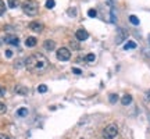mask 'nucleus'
<instances>
[{"mask_svg": "<svg viewBox=\"0 0 150 139\" xmlns=\"http://www.w3.org/2000/svg\"><path fill=\"white\" fill-rule=\"evenodd\" d=\"M25 67L29 72L40 74L49 67V60L42 53H33L25 59Z\"/></svg>", "mask_w": 150, "mask_h": 139, "instance_id": "1", "label": "nucleus"}, {"mask_svg": "<svg viewBox=\"0 0 150 139\" xmlns=\"http://www.w3.org/2000/svg\"><path fill=\"white\" fill-rule=\"evenodd\" d=\"M21 7H22V11L27 16L33 17L39 13V4H38V1H35V0H25L21 4Z\"/></svg>", "mask_w": 150, "mask_h": 139, "instance_id": "2", "label": "nucleus"}, {"mask_svg": "<svg viewBox=\"0 0 150 139\" xmlns=\"http://www.w3.org/2000/svg\"><path fill=\"white\" fill-rule=\"evenodd\" d=\"M118 135V127L115 124H108L106 128L103 129V138L104 139H112Z\"/></svg>", "mask_w": 150, "mask_h": 139, "instance_id": "3", "label": "nucleus"}, {"mask_svg": "<svg viewBox=\"0 0 150 139\" xmlns=\"http://www.w3.org/2000/svg\"><path fill=\"white\" fill-rule=\"evenodd\" d=\"M56 56H57V59H59L60 61H68V60L71 59V52L68 48H60L59 50H57Z\"/></svg>", "mask_w": 150, "mask_h": 139, "instance_id": "4", "label": "nucleus"}, {"mask_svg": "<svg viewBox=\"0 0 150 139\" xmlns=\"http://www.w3.org/2000/svg\"><path fill=\"white\" fill-rule=\"evenodd\" d=\"M4 42L8 43V45H13V46H18V45H20V39H18V36H16V35H7V36L4 38Z\"/></svg>", "mask_w": 150, "mask_h": 139, "instance_id": "5", "label": "nucleus"}, {"mask_svg": "<svg viewBox=\"0 0 150 139\" xmlns=\"http://www.w3.org/2000/svg\"><path fill=\"white\" fill-rule=\"evenodd\" d=\"M75 38H76V40L82 42V40H86V39L89 38V33L86 32L85 29H78V31L75 32Z\"/></svg>", "mask_w": 150, "mask_h": 139, "instance_id": "6", "label": "nucleus"}, {"mask_svg": "<svg viewBox=\"0 0 150 139\" xmlns=\"http://www.w3.org/2000/svg\"><path fill=\"white\" fill-rule=\"evenodd\" d=\"M29 29L31 31H35V32H42L43 31V24L38 21H32L29 24Z\"/></svg>", "mask_w": 150, "mask_h": 139, "instance_id": "7", "label": "nucleus"}, {"mask_svg": "<svg viewBox=\"0 0 150 139\" xmlns=\"http://www.w3.org/2000/svg\"><path fill=\"white\" fill-rule=\"evenodd\" d=\"M36 45H38V39L35 36L27 38V40H25V46H27V48H35Z\"/></svg>", "mask_w": 150, "mask_h": 139, "instance_id": "8", "label": "nucleus"}, {"mask_svg": "<svg viewBox=\"0 0 150 139\" xmlns=\"http://www.w3.org/2000/svg\"><path fill=\"white\" fill-rule=\"evenodd\" d=\"M43 46H45L46 50H54V49H56V42L52 40V39H47V40L43 42Z\"/></svg>", "mask_w": 150, "mask_h": 139, "instance_id": "9", "label": "nucleus"}, {"mask_svg": "<svg viewBox=\"0 0 150 139\" xmlns=\"http://www.w3.org/2000/svg\"><path fill=\"white\" fill-rule=\"evenodd\" d=\"M14 92H16V93H20V95H27V93H28V89L25 88V86L17 85L16 88H14Z\"/></svg>", "mask_w": 150, "mask_h": 139, "instance_id": "10", "label": "nucleus"}, {"mask_svg": "<svg viewBox=\"0 0 150 139\" xmlns=\"http://www.w3.org/2000/svg\"><path fill=\"white\" fill-rule=\"evenodd\" d=\"M121 103H122L124 106H128V104H131V103H132V96H131V95H125V96L121 99Z\"/></svg>", "mask_w": 150, "mask_h": 139, "instance_id": "11", "label": "nucleus"}, {"mask_svg": "<svg viewBox=\"0 0 150 139\" xmlns=\"http://www.w3.org/2000/svg\"><path fill=\"white\" fill-rule=\"evenodd\" d=\"M120 32H121V33H120V36L117 38V43H118V45H120V43H121L124 39L127 38V32H125V29H120Z\"/></svg>", "mask_w": 150, "mask_h": 139, "instance_id": "12", "label": "nucleus"}, {"mask_svg": "<svg viewBox=\"0 0 150 139\" xmlns=\"http://www.w3.org/2000/svg\"><path fill=\"white\" fill-rule=\"evenodd\" d=\"M135 48H136V43L132 42V40H129L128 43H125V45H124V49H125V50H129V49H135Z\"/></svg>", "mask_w": 150, "mask_h": 139, "instance_id": "13", "label": "nucleus"}, {"mask_svg": "<svg viewBox=\"0 0 150 139\" xmlns=\"http://www.w3.org/2000/svg\"><path fill=\"white\" fill-rule=\"evenodd\" d=\"M28 114V109H25V107H21L18 111H17V116H20V117H25Z\"/></svg>", "mask_w": 150, "mask_h": 139, "instance_id": "14", "label": "nucleus"}, {"mask_svg": "<svg viewBox=\"0 0 150 139\" xmlns=\"http://www.w3.org/2000/svg\"><path fill=\"white\" fill-rule=\"evenodd\" d=\"M20 6V0H8V7L10 9H16Z\"/></svg>", "mask_w": 150, "mask_h": 139, "instance_id": "15", "label": "nucleus"}, {"mask_svg": "<svg viewBox=\"0 0 150 139\" xmlns=\"http://www.w3.org/2000/svg\"><path fill=\"white\" fill-rule=\"evenodd\" d=\"M129 21H131V24H134V25H139V18L136 16H129Z\"/></svg>", "mask_w": 150, "mask_h": 139, "instance_id": "16", "label": "nucleus"}, {"mask_svg": "<svg viewBox=\"0 0 150 139\" xmlns=\"http://www.w3.org/2000/svg\"><path fill=\"white\" fill-rule=\"evenodd\" d=\"M38 92H39V93H46V92H47V86L46 85H39L38 86Z\"/></svg>", "mask_w": 150, "mask_h": 139, "instance_id": "17", "label": "nucleus"}, {"mask_svg": "<svg viewBox=\"0 0 150 139\" xmlns=\"http://www.w3.org/2000/svg\"><path fill=\"white\" fill-rule=\"evenodd\" d=\"M54 6H56L54 0H46V9H53Z\"/></svg>", "mask_w": 150, "mask_h": 139, "instance_id": "18", "label": "nucleus"}, {"mask_svg": "<svg viewBox=\"0 0 150 139\" xmlns=\"http://www.w3.org/2000/svg\"><path fill=\"white\" fill-rule=\"evenodd\" d=\"M6 13V4L3 0H0V16H3Z\"/></svg>", "mask_w": 150, "mask_h": 139, "instance_id": "19", "label": "nucleus"}, {"mask_svg": "<svg viewBox=\"0 0 150 139\" xmlns=\"http://www.w3.org/2000/svg\"><path fill=\"white\" fill-rule=\"evenodd\" d=\"M6 111H7V107H6V104L3 102H0V114H4Z\"/></svg>", "mask_w": 150, "mask_h": 139, "instance_id": "20", "label": "nucleus"}, {"mask_svg": "<svg viewBox=\"0 0 150 139\" xmlns=\"http://www.w3.org/2000/svg\"><path fill=\"white\" fill-rule=\"evenodd\" d=\"M85 60H86V61H89V63H91V61H93V60H95V54H93V53H89L85 57Z\"/></svg>", "mask_w": 150, "mask_h": 139, "instance_id": "21", "label": "nucleus"}, {"mask_svg": "<svg viewBox=\"0 0 150 139\" xmlns=\"http://www.w3.org/2000/svg\"><path fill=\"white\" fill-rule=\"evenodd\" d=\"M117 100H118V95H115V93L110 95V102H111V103H115Z\"/></svg>", "mask_w": 150, "mask_h": 139, "instance_id": "22", "label": "nucleus"}, {"mask_svg": "<svg viewBox=\"0 0 150 139\" xmlns=\"http://www.w3.org/2000/svg\"><path fill=\"white\" fill-rule=\"evenodd\" d=\"M68 16H71V17H75V16H76V10H75L74 7L68 9Z\"/></svg>", "mask_w": 150, "mask_h": 139, "instance_id": "23", "label": "nucleus"}, {"mask_svg": "<svg viewBox=\"0 0 150 139\" xmlns=\"http://www.w3.org/2000/svg\"><path fill=\"white\" fill-rule=\"evenodd\" d=\"M96 10H89V13H88V16L89 17H92V18H93V17H96Z\"/></svg>", "mask_w": 150, "mask_h": 139, "instance_id": "24", "label": "nucleus"}, {"mask_svg": "<svg viewBox=\"0 0 150 139\" xmlns=\"http://www.w3.org/2000/svg\"><path fill=\"white\" fill-rule=\"evenodd\" d=\"M6 57H7V59L13 57V52H11V50H6Z\"/></svg>", "mask_w": 150, "mask_h": 139, "instance_id": "25", "label": "nucleus"}, {"mask_svg": "<svg viewBox=\"0 0 150 139\" xmlns=\"http://www.w3.org/2000/svg\"><path fill=\"white\" fill-rule=\"evenodd\" d=\"M4 93H6V89L3 88V86H0V97L4 96Z\"/></svg>", "mask_w": 150, "mask_h": 139, "instance_id": "26", "label": "nucleus"}, {"mask_svg": "<svg viewBox=\"0 0 150 139\" xmlns=\"http://www.w3.org/2000/svg\"><path fill=\"white\" fill-rule=\"evenodd\" d=\"M72 72H74V74H82V71H81L79 68H75V67L72 68Z\"/></svg>", "mask_w": 150, "mask_h": 139, "instance_id": "27", "label": "nucleus"}, {"mask_svg": "<svg viewBox=\"0 0 150 139\" xmlns=\"http://www.w3.org/2000/svg\"><path fill=\"white\" fill-rule=\"evenodd\" d=\"M71 46H72L74 49H79V45H78V43H75V42H71Z\"/></svg>", "mask_w": 150, "mask_h": 139, "instance_id": "28", "label": "nucleus"}, {"mask_svg": "<svg viewBox=\"0 0 150 139\" xmlns=\"http://www.w3.org/2000/svg\"><path fill=\"white\" fill-rule=\"evenodd\" d=\"M0 139H10V138H8V135H6V134H0Z\"/></svg>", "mask_w": 150, "mask_h": 139, "instance_id": "29", "label": "nucleus"}, {"mask_svg": "<svg viewBox=\"0 0 150 139\" xmlns=\"http://www.w3.org/2000/svg\"><path fill=\"white\" fill-rule=\"evenodd\" d=\"M146 99H147V100H150V91H147V93H146Z\"/></svg>", "mask_w": 150, "mask_h": 139, "instance_id": "30", "label": "nucleus"}]
</instances>
